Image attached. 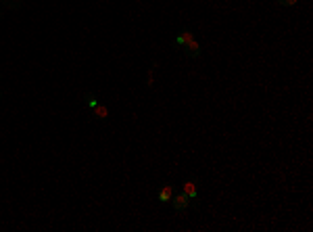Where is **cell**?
<instances>
[{
    "instance_id": "obj_7",
    "label": "cell",
    "mask_w": 313,
    "mask_h": 232,
    "mask_svg": "<svg viewBox=\"0 0 313 232\" xmlns=\"http://www.w3.org/2000/svg\"><path fill=\"white\" fill-rule=\"evenodd\" d=\"M84 103H86L88 105V109H90V111H92V109L98 105V99H96V94L94 92H86V94H84Z\"/></svg>"
},
{
    "instance_id": "obj_1",
    "label": "cell",
    "mask_w": 313,
    "mask_h": 232,
    "mask_svg": "<svg viewBox=\"0 0 313 232\" xmlns=\"http://www.w3.org/2000/svg\"><path fill=\"white\" fill-rule=\"evenodd\" d=\"M198 184H201V180L196 178V176H190V178L184 182V193H186L190 197V207L194 211H201V195H198Z\"/></svg>"
},
{
    "instance_id": "obj_3",
    "label": "cell",
    "mask_w": 313,
    "mask_h": 232,
    "mask_svg": "<svg viewBox=\"0 0 313 232\" xmlns=\"http://www.w3.org/2000/svg\"><path fill=\"white\" fill-rule=\"evenodd\" d=\"M190 40H194V34L190 32V27H186V25H184V27H180V30H178V34H176L174 46H176V48H182L184 44H188Z\"/></svg>"
},
{
    "instance_id": "obj_2",
    "label": "cell",
    "mask_w": 313,
    "mask_h": 232,
    "mask_svg": "<svg viewBox=\"0 0 313 232\" xmlns=\"http://www.w3.org/2000/svg\"><path fill=\"white\" fill-rule=\"evenodd\" d=\"M169 203H172V207H174L176 213H184L186 209H190V197L184 193V190H182V193H178V195H174Z\"/></svg>"
},
{
    "instance_id": "obj_8",
    "label": "cell",
    "mask_w": 313,
    "mask_h": 232,
    "mask_svg": "<svg viewBox=\"0 0 313 232\" xmlns=\"http://www.w3.org/2000/svg\"><path fill=\"white\" fill-rule=\"evenodd\" d=\"M0 5L7 7V9H19L21 7V0H0Z\"/></svg>"
},
{
    "instance_id": "obj_5",
    "label": "cell",
    "mask_w": 313,
    "mask_h": 232,
    "mask_svg": "<svg viewBox=\"0 0 313 232\" xmlns=\"http://www.w3.org/2000/svg\"><path fill=\"white\" fill-rule=\"evenodd\" d=\"M174 190H176V186H174V184H169V182L161 186V190L156 193V199H159L161 205H165V203L172 201V197H174Z\"/></svg>"
},
{
    "instance_id": "obj_9",
    "label": "cell",
    "mask_w": 313,
    "mask_h": 232,
    "mask_svg": "<svg viewBox=\"0 0 313 232\" xmlns=\"http://www.w3.org/2000/svg\"><path fill=\"white\" fill-rule=\"evenodd\" d=\"M276 3H278L280 7H294L298 0H276Z\"/></svg>"
},
{
    "instance_id": "obj_10",
    "label": "cell",
    "mask_w": 313,
    "mask_h": 232,
    "mask_svg": "<svg viewBox=\"0 0 313 232\" xmlns=\"http://www.w3.org/2000/svg\"><path fill=\"white\" fill-rule=\"evenodd\" d=\"M0 99H3V92H0Z\"/></svg>"
},
{
    "instance_id": "obj_6",
    "label": "cell",
    "mask_w": 313,
    "mask_h": 232,
    "mask_svg": "<svg viewBox=\"0 0 313 232\" xmlns=\"http://www.w3.org/2000/svg\"><path fill=\"white\" fill-rule=\"evenodd\" d=\"M182 50H184V54H186L188 59H198V57H201V44H198L196 40H190L188 44H184Z\"/></svg>"
},
{
    "instance_id": "obj_4",
    "label": "cell",
    "mask_w": 313,
    "mask_h": 232,
    "mask_svg": "<svg viewBox=\"0 0 313 232\" xmlns=\"http://www.w3.org/2000/svg\"><path fill=\"white\" fill-rule=\"evenodd\" d=\"M88 117H90V119H96V121H107V119H109V107L98 103V105L92 109V111H88Z\"/></svg>"
}]
</instances>
